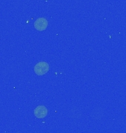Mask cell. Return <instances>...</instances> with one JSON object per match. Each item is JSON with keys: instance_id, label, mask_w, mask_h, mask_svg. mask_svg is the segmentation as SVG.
I'll use <instances>...</instances> for the list:
<instances>
[{"instance_id": "obj_1", "label": "cell", "mask_w": 126, "mask_h": 133, "mask_svg": "<svg viewBox=\"0 0 126 133\" xmlns=\"http://www.w3.org/2000/svg\"><path fill=\"white\" fill-rule=\"evenodd\" d=\"M50 70V65L47 62H40L34 66V72L38 76H43Z\"/></svg>"}, {"instance_id": "obj_2", "label": "cell", "mask_w": 126, "mask_h": 133, "mask_svg": "<svg viewBox=\"0 0 126 133\" xmlns=\"http://www.w3.org/2000/svg\"><path fill=\"white\" fill-rule=\"evenodd\" d=\"M48 26V21L45 18H38L34 23V27L38 31L46 30Z\"/></svg>"}, {"instance_id": "obj_3", "label": "cell", "mask_w": 126, "mask_h": 133, "mask_svg": "<svg viewBox=\"0 0 126 133\" xmlns=\"http://www.w3.org/2000/svg\"><path fill=\"white\" fill-rule=\"evenodd\" d=\"M34 115L38 118H44L47 116V109L44 106H38L34 109Z\"/></svg>"}]
</instances>
